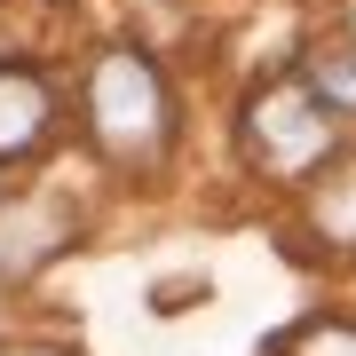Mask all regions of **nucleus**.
Listing matches in <instances>:
<instances>
[{"label": "nucleus", "mask_w": 356, "mask_h": 356, "mask_svg": "<svg viewBox=\"0 0 356 356\" xmlns=\"http://www.w3.org/2000/svg\"><path fill=\"white\" fill-rule=\"evenodd\" d=\"M88 111H95L103 151H119V159H159L166 151V88L143 56H127V48L103 56L95 79H88Z\"/></svg>", "instance_id": "f257e3e1"}, {"label": "nucleus", "mask_w": 356, "mask_h": 356, "mask_svg": "<svg viewBox=\"0 0 356 356\" xmlns=\"http://www.w3.org/2000/svg\"><path fill=\"white\" fill-rule=\"evenodd\" d=\"M301 356H356V332L348 325H317V332H301Z\"/></svg>", "instance_id": "39448f33"}, {"label": "nucleus", "mask_w": 356, "mask_h": 356, "mask_svg": "<svg viewBox=\"0 0 356 356\" xmlns=\"http://www.w3.org/2000/svg\"><path fill=\"white\" fill-rule=\"evenodd\" d=\"M40 356H48V348H40Z\"/></svg>", "instance_id": "423d86ee"}, {"label": "nucleus", "mask_w": 356, "mask_h": 356, "mask_svg": "<svg viewBox=\"0 0 356 356\" xmlns=\"http://www.w3.org/2000/svg\"><path fill=\"white\" fill-rule=\"evenodd\" d=\"M40 135H48V88H40L32 72L0 64V159L32 151Z\"/></svg>", "instance_id": "7ed1b4c3"}, {"label": "nucleus", "mask_w": 356, "mask_h": 356, "mask_svg": "<svg viewBox=\"0 0 356 356\" xmlns=\"http://www.w3.org/2000/svg\"><path fill=\"white\" fill-rule=\"evenodd\" d=\"M332 135H341V111L309 88V79H277L269 95H254V159L269 175H309Z\"/></svg>", "instance_id": "f03ea898"}, {"label": "nucleus", "mask_w": 356, "mask_h": 356, "mask_svg": "<svg viewBox=\"0 0 356 356\" xmlns=\"http://www.w3.org/2000/svg\"><path fill=\"white\" fill-rule=\"evenodd\" d=\"M309 88H317L332 111H356V64H309Z\"/></svg>", "instance_id": "20e7f679"}]
</instances>
